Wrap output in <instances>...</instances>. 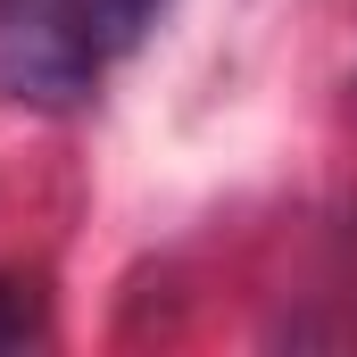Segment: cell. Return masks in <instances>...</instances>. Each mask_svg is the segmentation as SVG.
I'll return each instance as SVG.
<instances>
[{
  "label": "cell",
  "mask_w": 357,
  "mask_h": 357,
  "mask_svg": "<svg viewBox=\"0 0 357 357\" xmlns=\"http://www.w3.org/2000/svg\"><path fill=\"white\" fill-rule=\"evenodd\" d=\"M167 0H0V108L67 116L158 25Z\"/></svg>",
  "instance_id": "cell-1"
}]
</instances>
